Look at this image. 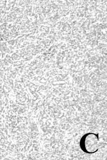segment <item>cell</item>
Instances as JSON below:
<instances>
[{
  "mask_svg": "<svg viewBox=\"0 0 107 160\" xmlns=\"http://www.w3.org/2000/svg\"><path fill=\"white\" fill-rule=\"evenodd\" d=\"M99 139L98 134L90 133L85 134L80 140V147L84 152L92 154L98 150Z\"/></svg>",
  "mask_w": 107,
  "mask_h": 160,
  "instance_id": "1",
  "label": "cell"
}]
</instances>
